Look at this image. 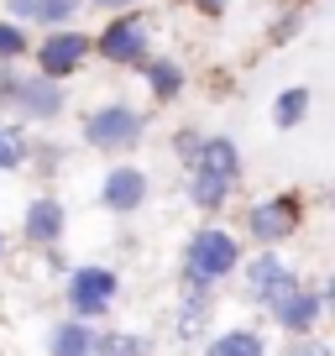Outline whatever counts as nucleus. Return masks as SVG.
<instances>
[{
	"instance_id": "nucleus-8",
	"label": "nucleus",
	"mask_w": 335,
	"mask_h": 356,
	"mask_svg": "<svg viewBox=\"0 0 335 356\" xmlns=\"http://www.w3.org/2000/svg\"><path fill=\"white\" fill-rule=\"evenodd\" d=\"M90 53H95V42L84 32H74V26H53V32L42 37V42H37V68H42V74H53V79H74L79 68L90 63Z\"/></svg>"
},
{
	"instance_id": "nucleus-11",
	"label": "nucleus",
	"mask_w": 335,
	"mask_h": 356,
	"mask_svg": "<svg viewBox=\"0 0 335 356\" xmlns=\"http://www.w3.org/2000/svg\"><path fill=\"white\" fill-rule=\"evenodd\" d=\"M47 356H100V330L90 320H58L47 330Z\"/></svg>"
},
{
	"instance_id": "nucleus-19",
	"label": "nucleus",
	"mask_w": 335,
	"mask_h": 356,
	"mask_svg": "<svg viewBox=\"0 0 335 356\" xmlns=\"http://www.w3.org/2000/svg\"><path fill=\"white\" fill-rule=\"evenodd\" d=\"M26 152H32V147H26V136L16 131L11 121H0V173L22 168V163H26Z\"/></svg>"
},
{
	"instance_id": "nucleus-7",
	"label": "nucleus",
	"mask_w": 335,
	"mask_h": 356,
	"mask_svg": "<svg viewBox=\"0 0 335 356\" xmlns=\"http://www.w3.org/2000/svg\"><path fill=\"white\" fill-rule=\"evenodd\" d=\"M115 299H121V278H115L111 267H74L68 273V314L105 320Z\"/></svg>"
},
{
	"instance_id": "nucleus-1",
	"label": "nucleus",
	"mask_w": 335,
	"mask_h": 356,
	"mask_svg": "<svg viewBox=\"0 0 335 356\" xmlns=\"http://www.w3.org/2000/svg\"><path fill=\"white\" fill-rule=\"evenodd\" d=\"M0 111H16L22 121H58L68 111V89L42 68L11 74V63H0Z\"/></svg>"
},
{
	"instance_id": "nucleus-16",
	"label": "nucleus",
	"mask_w": 335,
	"mask_h": 356,
	"mask_svg": "<svg viewBox=\"0 0 335 356\" xmlns=\"http://www.w3.org/2000/svg\"><path fill=\"white\" fill-rule=\"evenodd\" d=\"M204 168H220V173H231V178H241V147H236V136H225V131H215L210 142H204V157H199ZM194 163V168H199Z\"/></svg>"
},
{
	"instance_id": "nucleus-21",
	"label": "nucleus",
	"mask_w": 335,
	"mask_h": 356,
	"mask_svg": "<svg viewBox=\"0 0 335 356\" xmlns=\"http://www.w3.org/2000/svg\"><path fill=\"white\" fill-rule=\"evenodd\" d=\"M100 356H147V341L126 330H100Z\"/></svg>"
},
{
	"instance_id": "nucleus-30",
	"label": "nucleus",
	"mask_w": 335,
	"mask_h": 356,
	"mask_svg": "<svg viewBox=\"0 0 335 356\" xmlns=\"http://www.w3.org/2000/svg\"><path fill=\"white\" fill-rule=\"evenodd\" d=\"M330 210H335V189H330Z\"/></svg>"
},
{
	"instance_id": "nucleus-10",
	"label": "nucleus",
	"mask_w": 335,
	"mask_h": 356,
	"mask_svg": "<svg viewBox=\"0 0 335 356\" xmlns=\"http://www.w3.org/2000/svg\"><path fill=\"white\" fill-rule=\"evenodd\" d=\"M63 225H68V210H63L58 194H37V200L26 204V215H22V236L32 246H58L63 241Z\"/></svg>"
},
{
	"instance_id": "nucleus-18",
	"label": "nucleus",
	"mask_w": 335,
	"mask_h": 356,
	"mask_svg": "<svg viewBox=\"0 0 335 356\" xmlns=\"http://www.w3.org/2000/svg\"><path fill=\"white\" fill-rule=\"evenodd\" d=\"M204 356H268V346L257 330H225L220 341L204 346Z\"/></svg>"
},
{
	"instance_id": "nucleus-14",
	"label": "nucleus",
	"mask_w": 335,
	"mask_h": 356,
	"mask_svg": "<svg viewBox=\"0 0 335 356\" xmlns=\"http://www.w3.org/2000/svg\"><path fill=\"white\" fill-rule=\"evenodd\" d=\"M210 314H215V289H183L179 299V335L194 341V335L210 330Z\"/></svg>"
},
{
	"instance_id": "nucleus-20",
	"label": "nucleus",
	"mask_w": 335,
	"mask_h": 356,
	"mask_svg": "<svg viewBox=\"0 0 335 356\" xmlns=\"http://www.w3.org/2000/svg\"><path fill=\"white\" fill-rule=\"evenodd\" d=\"M84 11V0H37V26H68Z\"/></svg>"
},
{
	"instance_id": "nucleus-24",
	"label": "nucleus",
	"mask_w": 335,
	"mask_h": 356,
	"mask_svg": "<svg viewBox=\"0 0 335 356\" xmlns=\"http://www.w3.org/2000/svg\"><path fill=\"white\" fill-rule=\"evenodd\" d=\"M6 16H16V22H37V0H6Z\"/></svg>"
},
{
	"instance_id": "nucleus-25",
	"label": "nucleus",
	"mask_w": 335,
	"mask_h": 356,
	"mask_svg": "<svg viewBox=\"0 0 335 356\" xmlns=\"http://www.w3.org/2000/svg\"><path fill=\"white\" fill-rule=\"evenodd\" d=\"M90 6H100V11H115V16H121V11H131L136 0H90Z\"/></svg>"
},
{
	"instance_id": "nucleus-27",
	"label": "nucleus",
	"mask_w": 335,
	"mask_h": 356,
	"mask_svg": "<svg viewBox=\"0 0 335 356\" xmlns=\"http://www.w3.org/2000/svg\"><path fill=\"white\" fill-rule=\"evenodd\" d=\"M325 309L335 314V273H330V278H325Z\"/></svg>"
},
{
	"instance_id": "nucleus-15",
	"label": "nucleus",
	"mask_w": 335,
	"mask_h": 356,
	"mask_svg": "<svg viewBox=\"0 0 335 356\" xmlns=\"http://www.w3.org/2000/svg\"><path fill=\"white\" fill-rule=\"evenodd\" d=\"M142 74H147V89H152V100H179L183 95V63L179 58H147L142 63Z\"/></svg>"
},
{
	"instance_id": "nucleus-6",
	"label": "nucleus",
	"mask_w": 335,
	"mask_h": 356,
	"mask_svg": "<svg viewBox=\"0 0 335 356\" xmlns=\"http://www.w3.org/2000/svg\"><path fill=\"white\" fill-rule=\"evenodd\" d=\"M299 220H304V200L293 189L288 194H268V200H257L246 210V236L262 241V246H283L293 231H299Z\"/></svg>"
},
{
	"instance_id": "nucleus-17",
	"label": "nucleus",
	"mask_w": 335,
	"mask_h": 356,
	"mask_svg": "<svg viewBox=\"0 0 335 356\" xmlns=\"http://www.w3.org/2000/svg\"><path fill=\"white\" fill-rule=\"evenodd\" d=\"M304 115H309V89H304V84L283 89L278 100H272V126H278V131H293Z\"/></svg>"
},
{
	"instance_id": "nucleus-12",
	"label": "nucleus",
	"mask_w": 335,
	"mask_h": 356,
	"mask_svg": "<svg viewBox=\"0 0 335 356\" xmlns=\"http://www.w3.org/2000/svg\"><path fill=\"white\" fill-rule=\"evenodd\" d=\"M241 184V178H231V173H220V168H189V204L194 210H220L225 200H231V189Z\"/></svg>"
},
{
	"instance_id": "nucleus-3",
	"label": "nucleus",
	"mask_w": 335,
	"mask_h": 356,
	"mask_svg": "<svg viewBox=\"0 0 335 356\" xmlns=\"http://www.w3.org/2000/svg\"><path fill=\"white\" fill-rule=\"evenodd\" d=\"M79 131H84V142H90L95 152H131L147 136V111H136V105H126V100L95 105Z\"/></svg>"
},
{
	"instance_id": "nucleus-4",
	"label": "nucleus",
	"mask_w": 335,
	"mask_h": 356,
	"mask_svg": "<svg viewBox=\"0 0 335 356\" xmlns=\"http://www.w3.org/2000/svg\"><path fill=\"white\" fill-rule=\"evenodd\" d=\"M299 289H304V278L278 257V246H262V252L246 262V299L262 304V309H278V304L293 299Z\"/></svg>"
},
{
	"instance_id": "nucleus-23",
	"label": "nucleus",
	"mask_w": 335,
	"mask_h": 356,
	"mask_svg": "<svg viewBox=\"0 0 335 356\" xmlns=\"http://www.w3.org/2000/svg\"><path fill=\"white\" fill-rule=\"evenodd\" d=\"M204 142H210V136H204V131H194V126H183V131L173 136V152H179V163H183V168H194V163H199V157H204Z\"/></svg>"
},
{
	"instance_id": "nucleus-13",
	"label": "nucleus",
	"mask_w": 335,
	"mask_h": 356,
	"mask_svg": "<svg viewBox=\"0 0 335 356\" xmlns=\"http://www.w3.org/2000/svg\"><path fill=\"white\" fill-rule=\"evenodd\" d=\"M320 314H325V293H314V289H299L293 299H283L278 309H272V320H278L288 335H309L314 325H320Z\"/></svg>"
},
{
	"instance_id": "nucleus-9",
	"label": "nucleus",
	"mask_w": 335,
	"mask_h": 356,
	"mask_svg": "<svg viewBox=\"0 0 335 356\" xmlns=\"http://www.w3.org/2000/svg\"><path fill=\"white\" fill-rule=\"evenodd\" d=\"M100 204L111 215H131V210H142L147 204V173L136 163H115L111 173H105V184H100Z\"/></svg>"
},
{
	"instance_id": "nucleus-28",
	"label": "nucleus",
	"mask_w": 335,
	"mask_h": 356,
	"mask_svg": "<svg viewBox=\"0 0 335 356\" xmlns=\"http://www.w3.org/2000/svg\"><path fill=\"white\" fill-rule=\"evenodd\" d=\"M194 6H199V11H210V16H220V11H225V0H194Z\"/></svg>"
},
{
	"instance_id": "nucleus-2",
	"label": "nucleus",
	"mask_w": 335,
	"mask_h": 356,
	"mask_svg": "<svg viewBox=\"0 0 335 356\" xmlns=\"http://www.w3.org/2000/svg\"><path fill=\"white\" fill-rule=\"evenodd\" d=\"M236 267H241V246H236L231 231L220 225H199L183 246V289H215L220 278H231Z\"/></svg>"
},
{
	"instance_id": "nucleus-22",
	"label": "nucleus",
	"mask_w": 335,
	"mask_h": 356,
	"mask_svg": "<svg viewBox=\"0 0 335 356\" xmlns=\"http://www.w3.org/2000/svg\"><path fill=\"white\" fill-rule=\"evenodd\" d=\"M26 47L32 42H26V32L16 26V16H0V63H16Z\"/></svg>"
},
{
	"instance_id": "nucleus-26",
	"label": "nucleus",
	"mask_w": 335,
	"mask_h": 356,
	"mask_svg": "<svg viewBox=\"0 0 335 356\" xmlns=\"http://www.w3.org/2000/svg\"><path fill=\"white\" fill-rule=\"evenodd\" d=\"M288 356H330V351H325V346H314V341H304V346H293Z\"/></svg>"
},
{
	"instance_id": "nucleus-29",
	"label": "nucleus",
	"mask_w": 335,
	"mask_h": 356,
	"mask_svg": "<svg viewBox=\"0 0 335 356\" xmlns=\"http://www.w3.org/2000/svg\"><path fill=\"white\" fill-rule=\"evenodd\" d=\"M0 262H6V236H0Z\"/></svg>"
},
{
	"instance_id": "nucleus-5",
	"label": "nucleus",
	"mask_w": 335,
	"mask_h": 356,
	"mask_svg": "<svg viewBox=\"0 0 335 356\" xmlns=\"http://www.w3.org/2000/svg\"><path fill=\"white\" fill-rule=\"evenodd\" d=\"M95 53H100L111 68H142L147 58H152V26H147V16L121 11L100 37H95Z\"/></svg>"
}]
</instances>
